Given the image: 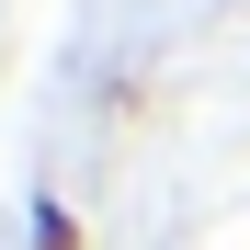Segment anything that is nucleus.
<instances>
[{
	"label": "nucleus",
	"mask_w": 250,
	"mask_h": 250,
	"mask_svg": "<svg viewBox=\"0 0 250 250\" xmlns=\"http://www.w3.org/2000/svg\"><path fill=\"white\" fill-rule=\"evenodd\" d=\"M23 239H34V250H80V216H68L57 193H34V205H23Z\"/></svg>",
	"instance_id": "obj_1"
}]
</instances>
